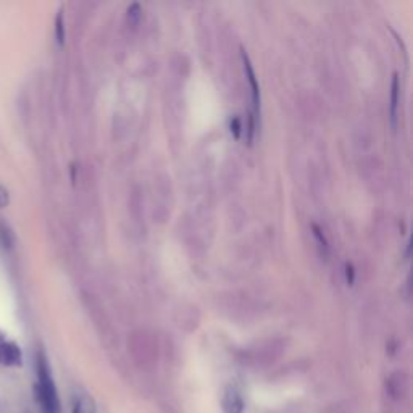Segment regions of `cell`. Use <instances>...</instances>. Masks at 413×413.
Listing matches in <instances>:
<instances>
[{"label": "cell", "instance_id": "6da1fadb", "mask_svg": "<svg viewBox=\"0 0 413 413\" xmlns=\"http://www.w3.org/2000/svg\"><path fill=\"white\" fill-rule=\"evenodd\" d=\"M37 383L34 386L36 399L41 413H62V404L53 383L49 362L42 352L37 353Z\"/></svg>", "mask_w": 413, "mask_h": 413}, {"label": "cell", "instance_id": "7a4b0ae2", "mask_svg": "<svg viewBox=\"0 0 413 413\" xmlns=\"http://www.w3.org/2000/svg\"><path fill=\"white\" fill-rule=\"evenodd\" d=\"M386 393L395 402H404L410 393V381L405 373L395 372L386 379Z\"/></svg>", "mask_w": 413, "mask_h": 413}, {"label": "cell", "instance_id": "3957f363", "mask_svg": "<svg viewBox=\"0 0 413 413\" xmlns=\"http://www.w3.org/2000/svg\"><path fill=\"white\" fill-rule=\"evenodd\" d=\"M222 409L223 413H244L245 402L238 388L229 386V388L224 389L222 397Z\"/></svg>", "mask_w": 413, "mask_h": 413}, {"label": "cell", "instance_id": "277c9868", "mask_svg": "<svg viewBox=\"0 0 413 413\" xmlns=\"http://www.w3.org/2000/svg\"><path fill=\"white\" fill-rule=\"evenodd\" d=\"M241 55H243L244 72H245V76H248V81H249V86H250L252 102H254V111H255V116H257V115H260V88H259V81H257L255 72H254V68H252V63L249 60V57L245 55L244 52L241 53Z\"/></svg>", "mask_w": 413, "mask_h": 413}, {"label": "cell", "instance_id": "5b68a950", "mask_svg": "<svg viewBox=\"0 0 413 413\" xmlns=\"http://www.w3.org/2000/svg\"><path fill=\"white\" fill-rule=\"evenodd\" d=\"M0 363L4 365H21V351L12 341H0Z\"/></svg>", "mask_w": 413, "mask_h": 413}, {"label": "cell", "instance_id": "8992f818", "mask_svg": "<svg viewBox=\"0 0 413 413\" xmlns=\"http://www.w3.org/2000/svg\"><path fill=\"white\" fill-rule=\"evenodd\" d=\"M97 412V405L95 400L84 391H76L73 394L72 400V413H95Z\"/></svg>", "mask_w": 413, "mask_h": 413}, {"label": "cell", "instance_id": "52a82bcc", "mask_svg": "<svg viewBox=\"0 0 413 413\" xmlns=\"http://www.w3.org/2000/svg\"><path fill=\"white\" fill-rule=\"evenodd\" d=\"M397 105H399V76L394 74L393 84H391V121L395 128L397 120Z\"/></svg>", "mask_w": 413, "mask_h": 413}, {"label": "cell", "instance_id": "ba28073f", "mask_svg": "<svg viewBox=\"0 0 413 413\" xmlns=\"http://www.w3.org/2000/svg\"><path fill=\"white\" fill-rule=\"evenodd\" d=\"M55 37H57V42L60 46H63V42H65V25H63V12L60 10L55 18Z\"/></svg>", "mask_w": 413, "mask_h": 413}, {"label": "cell", "instance_id": "9c48e42d", "mask_svg": "<svg viewBox=\"0 0 413 413\" xmlns=\"http://www.w3.org/2000/svg\"><path fill=\"white\" fill-rule=\"evenodd\" d=\"M312 231H313L315 239L318 241L320 248L325 250V254H328V241H326V238H325L323 231H321V229H320L318 226H316V224H312Z\"/></svg>", "mask_w": 413, "mask_h": 413}, {"label": "cell", "instance_id": "30bf717a", "mask_svg": "<svg viewBox=\"0 0 413 413\" xmlns=\"http://www.w3.org/2000/svg\"><path fill=\"white\" fill-rule=\"evenodd\" d=\"M128 18L133 25H136L139 18H141V7H139V4H133L130 8H128Z\"/></svg>", "mask_w": 413, "mask_h": 413}, {"label": "cell", "instance_id": "8fae6325", "mask_svg": "<svg viewBox=\"0 0 413 413\" xmlns=\"http://www.w3.org/2000/svg\"><path fill=\"white\" fill-rule=\"evenodd\" d=\"M241 131H243V125H241L239 118H233L231 120V133L236 139L241 137Z\"/></svg>", "mask_w": 413, "mask_h": 413}, {"label": "cell", "instance_id": "7c38bea8", "mask_svg": "<svg viewBox=\"0 0 413 413\" xmlns=\"http://www.w3.org/2000/svg\"><path fill=\"white\" fill-rule=\"evenodd\" d=\"M10 202V196H8V191L5 189L4 186H0V208L8 205Z\"/></svg>", "mask_w": 413, "mask_h": 413}, {"label": "cell", "instance_id": "4fadbf2b", "mask_svg": "<svg viewBox=\"0 0 413 413\" xmlns=\"http://www.w3.org/2000/svg\"><path fill=\"white\" fill-rule=\"evenodd\" d=\"M346 276L348 284H353V266L352 265H346Z\"/></svg>", "mask_w": 413, "mask_h": 413}]
</instances>
